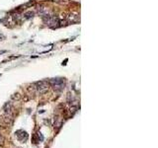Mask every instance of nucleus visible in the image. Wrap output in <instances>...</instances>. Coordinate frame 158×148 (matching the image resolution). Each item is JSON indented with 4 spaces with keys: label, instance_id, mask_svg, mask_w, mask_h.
<instances>
[{
    "label": "nucleus",
    "instance_id": "1a4fd4ad",
    "mask_svg": "<svg viewBox=\"0 0 158 148\" xmlns=\"http://www.w3.org/2000/svg\"><path fill=\"white\" fill-rule=\"evenodd\" d=\"M33 15H34V14H33V12H28V13H26V14H25V16H26V18H27V19H28V18H31Z\"/></svg>",
    "mask_w": 158,
    "mask_h": 148
},
{
    "label": "nucleus",
    "instance_id": "f257e3e1",
    "mask_svg": "<svg viewBox=\"0 0 158 148\" xmlns=\"http://www.w3.org/2000/svg\"><path fill=\"white\" fill-rule=\"evenodd\" d=\"M35 89L39 94H45L48 90V83L47 81H40L35 85Z\"/></svg>",
    "mask_w": 158,
    "mask_h": 148
},
{
    "label": "nucleus",
    "instance_id": "39448f33",
    "mask_svg": "<svg viewBox=\"0 0 158 148\" xmlns=\"http://www.w3.org/2000/svg\"><path fill=\"white\" fill-rule=\"evenodd\" d=\"M3 111H4V115L11 116L12 115V105H11V103H6L4 108H3Z\"/></svg>",
    "mask_w": 158,
    "mask_h": 148
},
{
    "label": "nucleus",
    "instance_id": "0eeeda50",
    "mask_svg": "<svg viewBox=\"0 0 158 148\" xmlns=\"http://www.w3.org/2000/svg\"><path fill=\"white\" fill-rule=\"evenodd\" d=\"M66 19H67V21H68V22H77V21L79 20L78 16H76V15H73V14H70V15H68Z\"/></svg>",
    "mask_w": 158,
    "mask_h": 148
},
{
    "label": "nucleus",
    "instance_id": "6e6552de",
    "mask_svg": "<svg viewBox=\"0 0 158 148\" xmlns=\"http://www.w3.org/2000/svg\"><path fill=\"white\" fill-rule=\"evenodd\" d=\"M20 98H21V96H20L19 93H16V94H14V95L12 96V99H13V100H19Z\"/></svg>",
    "mask_w": 158,
    "mask_h": 148
},
{
    "label": "nucleus",
    "instance_id": "20e7f679",
    "mask_svg": "<svg viewBox=\"0 0 158 148\" xmlns=\"http://www.w3.org/2000/svg\"><path fill=\"white\" fill-rule=\"evenodd\" d=\"M16 136H17V138H18L19 140H21V141H26L27 138H28V134H27V132L24 131V130H18V131H16Z\"/></svg>",
    "mask_w": 158,
    "mask_h": 148
},
{
    "label": "nucleus",
    "instance_id": "7ed1b4c3",
    "mask_svg": "<svg viewBox=\"0 0 158 148\" xmlns=\"http://www.w3.org/2000/svg\"><path fill=\"white\" fill-rule=\"evenodd\" d=\"M45 23L47 24V26L48 27H55L57 26V24L59 23L58 19L56 17H51V16H47L45 18Z\"/></svg>",
    "mask_w": 158,
    "mask_h": 148
},
{
    "label": "nucleus",
    "instance_id": "f03ea898",
    "mask_svg": "<svg viewBox=\"0 0 158 148\" xmlns=\"http://www.w3.org/2000/svg\"><path fill=\"white\" fill-rule=\"evenodd\" d=\"M49 83L52 85L54 91H61L64 88V83L60 78H53L49 81Z\"/></svg>",
    "mask_w": 158,
    "mask_h": 148
},
{
    "label": "nucleus",
    "instance_id": "9d476101",
    "mask_svg": "<svg viewBox=\"0 0 158 148\" xmlns=\"http://www.w3.org/2000/svg\"><path fill=\"white\" fill-rule=\"evenodd\" d=\"M2 141H3V138H2L1 135H0V144H2Z\"/></svg>",
    "mask_w": 158,
    "mask_h": 148
},
{
    "label": "nucleus",
    "instance_id": "423d86ee",
    "mask_svg": "<svg viewBox=\"0 0 158 148\" xmlns=\"http://www.w3.org/2000/svg\"><path fill=\"white\" fill-rule=\"evenodd\" d=\"M38 13H39L41 16H45V17H47V16H48L49 11H48V9H47V8H46V7H40V8L38 9Z\"/></svg>",
    "mask_w": 158,
    "mask_h": 148
}]
</instances>
